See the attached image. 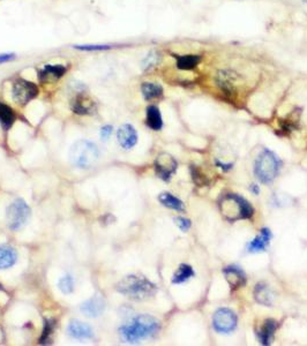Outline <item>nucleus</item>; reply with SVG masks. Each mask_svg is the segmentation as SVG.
<instances>
[{"label":"nucleus","instance_id":"1","mask_svg":"<svg viewBox=\"0 0 307 346\" xmlns=\"http://www.w3.org/2000/svg\"><path fill=\"white\" fill-rule=\"evenodd\" d=\"M160 321L148 314H140L133 317L131 322L119 328V335L126 343L135 344L138 341L151 338L160 331Z\"/></svg>","mask_w":307,"mask_h":346},{"label":"nucleus","instance_id":"2","mask_svg":"<svg viewBox=\"0 0 307 346\" xmlns=\"http://www.w3.org/2000/svg\"><path fill=\"white\" fill-rule=\"evenodd\" d=\"M120 294L127 296L132 300H146L155 295L157 286L144 276L128 275L116 285Z\"/></svg>","mask_w":307,"mask_h":346},{"label":"nucleus","instance_id":"3","mask_svg":"<svg viewBox=\"0 0 307 346\" xmlns=\"http://www.w3.org/2000/svg\"><path fill=\"white\" fill-rule=\"evenodd\" d=\"M68 158L73 166L82 168V170H88L96 164L99 158L98 147L89 140H78L70 147Z\"/></svg>","mask_w":307,"mask_h":346},{"label":"nucleus","instance_id":"4","mask_svg":"<svg viewBox=\"0 0 307 346\" xmlns=\"http://www.w3.org/2000/svg\"><path fill=\"white\" fill-rule=\"evenodd\" d=\"M281 162L273 151L264 149L260 152L255 160L254 173L261 183L269 184L276 178L280 172Z\"/></svg>","mask_w":307,"mask_h":346},{"label":"nucleus","instance_id":"5","mask_svg":"<svg viewBox=\"0 0 307 346\" xmlns=\"http://www.w3.org/2000/svg\"><path fill=\"white\" fill-rule=\"evenodd\" d=\"M221 207L223 215L225 216V218L229 213L232 215L229 221L248 220V218L253 216V212H254V209L248 203V201L237 194H227L223 199Z\"/></svg>","mask_w":307,"mask_h":346},{"label":"nucleus","instance_id":"6","mask_svg":"<svg viewBox=\"0 0 307 346\" xmlns=\"http://www.w3.org/2000/svg\"><path fill=\"white\" fill-rule=\"evenodd\" d=\"M31 216V209L22 199H16L6 209L8 229L16 231L23 228Z\"/></svg>","mask_w":307,"mask_h":346},{"label":"nucleus","instance_id":"7","mask_svg":"<svg viewBox=\"0 0 307 346\" xmlns=\"http://www.w3.org/2000/svg\"><path fill=\"white\" fill-rule=\"evenodd\" d=\"M39 87L26 79H16L12 85V97L16 104L24 106L39 96Z\"/></svg>","mask_w":307,"mask_h":346},{"label":"nucleus","instance_id":"8","mask_svg":"<svg viewBox=\"0 0 307 346\" xmlns=\"http://www.w3.org/2000/svg\"><path fill=\"white\" fill-rule=\"evenodd\" d=\"M213 325L219 333H230L237 327V315L229 308H219L213 316Z\"/></svg>","mask_w":307,"mask_h":346},{"label":"nucleus","instance_id":"9","mask_svg":"<svg viewBox=\"0 0 307 346\" xmlns=\"http://www.w3.org/2000/svg\"><path fill=\"white\" fill-rule=\"evenodd\" d=\"M154 167H155V172L159 178L164 181H169L176 173L178 163L175 157H172L170 154L162 152V154L156 157L155 163H154Z\"/></svg>","mask_w":307,"mask_h":346},{"label":"nucleus","instance_id":"10","mask_svg":"<svg viewBox=\"0 0 307 346\" xmlns=\"http://www.w3.org/2000/svg\"><path fill=\"white\" fill-rule=\"evenodd\" d=\"M97 105L91 98L84 93L78 94L75 97L73 98L72 104H70V110L74 113L79 115H90L96 112Z\"/></svg>","mask_w":307,"mask_h":346},{"label":"nucleus","instance_id":"11","mask_svg":"<svg viewBox=\"0 0 307 346\" xmlns=\"http://www.w3.org/2000/svg\"><path fill=\"white\" fill-rule=\"evenodd\" d=\"M105 300L102 295H94L93 298L86 300L81 304L80 311L85 316L89 319H96L101 316L105 311Z\"/></svg>","mask_w":307,"mask_h":346},{"label":"nucleus","instance_id":"12","mask_svg":"<svg viewBox=\"0 0 307 346\" xmlns=\"http://www.w3.org/2000/svg\"><path fill=\"white\" fill-rule=\"evenodd\" d=\"M117 139L124 149L130 150L138 143V132L131 123H124L117 131Z\"/></svg>","mask_w":307,"mask_h":346},{"label":"nucleus","instance_id":"13","mask_svg":"<svg viewBox=\"0 0 307 346\" xmlns=\"http://www.w3.org/2000/svg\"><path fill=\"white\" fill-rule=\"evenodd\" d=\"M67 335L74 339H91L94 338V329L89 324L79 320H72L67 325Z\"/></svg>","mask_w":307,"mask_h":346},{"label":"nucleus","instance_id":"14","mask_svg":"<svg viewBox=\"0 0 307 346\" xmlns=\"http://www.w3.org/2000/svg\"><path fill=\"white\" fill-rule=\"evenodd\" d=\"M223 274L225 276V279L229 283L231 288H239L246 283V275L244 271L237 266H230L223 269Z\"/></svg>","mask_w":307,"mask_h":346},{"label":"nucleus","instance_id":"15","mask_svg":"<svg viewBox=\"0 0 307 346\" xmlns=\"http://www.w3.org/2000/svg\"><path fill=\"white\" fill-rule=\"evenodd\" d=\"M217 84L225 94H234L238 82V75L232 71H221L217 74Z\"/></svg>","mask_w":307,"mask_h":346},{"label":"nucleus","instance_id":"16","mask_svg":"<svg viewBox=\"0 0 307 346\" xmlns=\"http://www.w3.org/2000/svg\"><path fill=\"white\" fill-rule=\"evenodd\" d=\"M66 72H67V67L64 65H45L42 71H40L39 77L41 81H57L60 77H63Z\"/></svg>","mask_w":307,"mask_h":346},{"label":"nucleus","instance_id":"17","mask_svg":"<svg viewBox=\"0 0 307 346\" xmlns=\"http://www.w3.org/2000/svg\"><path fill=\"white\" fill-rule=\"evenodd\" d=\"M271 239H272V232L271 230L264 228L260 231L259 236H256L253 240L248 244V252L251 253H258V252H262L265 248H267L269 242H271Z\"/></svg>","mask_w":307,"mask_h":346},{"label":"nucleus","instance_id":"18","mask_svg":"<svg viewBox=\"0 0 307 346\" xmlns=\"http://www.w3.org/2000/svg\"><path fill=\"white\" fill-rule=\"evenodd\" d=\"M18 261V253L12 246L0 245V270L13 267Z\"/></svg>","mask_w":307,"mask_h":346},{"label":"nucleus","instance_id":"19","mask_svg":"<svg viewBox=\"0 0 307 346\" xmlns=\"http://www.w3.org/2000/svg\"><path fill=\"white\" fill-rule=\"evenodd\" d=\"M146 123L152 131H161L163 127V119L160 109L156 105H149L146 111Z\"/></svg>","mask_w":307,"mask_h":346},{"label":"nucleus","instance_id":"20","mask_svg":"<svg viewBox=\"0 0 307 346\" xmlns=\"http://www.w3.org/2000/svg\"><path fill=\"white\" fill-rule=\"evenodd\" d=\"M141 93L146 101L159 100L163 96V88L155 82H143L141 85Z\"/></svg>","mask_w":307,"mask_h":346},{"label":"nucleus","instance_id":"21","mask_svg":"<svg viewBox=\"0 0 307 346\" xmlns=\"http://www.w3.org/2000/svg\"><path fill=\"white\" fill-rule=\"evenodd\" d=\"M16 119L15 112L10 105L0 102V126L5 131H8L13 126Z\"/></svg>","mask_w":307,"mask_h":346},{"label":"nucleus","instance_id":"22","mask_svg":"<svg viewBox=\"0 0 307 346\" xmlns=\"http://www.w3.org/2000/svg\"><path fill=\"white\" fill-rule=\"evenodd\" d=\"M159 201L162 205H164V207L169 209L176 210V211H184L185 210V205L182 203V201L178 199V197L173 196L171 193H161L159 195Z\"/></svg>","mask_w":307,"mask_h":346},{"label":"nucleus","instance_id":"23","mask_svg":"<svg viewBox=\"0 0 307 346\" xmlns=\"http://www.w3.org/2000/svg\"><path fill=\"white\" fill-rule=\"evenodd\" d=\"M277 329V323L274 320H267L261 328L259 332V339L260 343L263 345H269L272 343L274 333H275Z\"/></svg>","mask_w":307,"mask_h":346},{"label":"nucleus","instance_id":"24","mask_svg":"<svg viewBox=\"0 0 307 346\" xmlns=\"http://www.w3.org/2000/svg\"><path fill=\"white\" fill-rule=\"evenodd\" d=\"M254 296L256 301L261 305H264V306H271L274 300L273 292L269 290L265 284H258V285H256Z\"/></svg>","mask_w":307,"mask_h":346},{"label":"nucleus","instance_id":"25","mask_svg":"<svg viewBox=\"0 0 307 346\" xmlns=\"http://www.w3.org/2000/svg\"><path fill=\"white\" fill-rule=\"evenodd\" d=\"M201 61V57L197 55H184L177 58V67L182 71H189L197 67Z\"/></svg>","mask_w":307,"mask_h":346},{"label":"nucleus","instance_id":"26","mask_svg":"<svg viewBox=\"0 0 307 346\" xmlns=\"http://www.w3.org/2000/svg\"><path fill=\"white\" fill-rule=\"evenodd\" d=\"M194 276L193 268L189 265H180L172 277V284H181L187 282Z\"/></svg>","mask_w":307,"mask_h":346},{"label":"nucleus","instance_id":"27","mask_svg":"<svg viewBox=\"0 0 307 346\" xmlns=\"http://www.w3.org/2000/svg\"><path fill=\"white\" fill-rule=\"evenodd\" d=\"M161 60V55L157 51H150L148 55L143 58L142 63H141V67L144 72L150 71L151 68L157 66Z\"/></svg>","mask_w":307,"mask_h":346},{"label":"nucleus","instance_id":"28","mask_svg":"<svg viewBox=\"0 0 307 346\" xmlns=\"http://www.w3.org/2000/svg\"><path fill=\"white\" fill-rule=\"evenodd\" d=\"M56 327V320L53 319H44V324H43V331H42V336H41L40 338V344H47L49 339H50V336H51V333L53 332V329Z\"/></svg>","mask_w":307,"mask_h":346},{"label":"nucleus","instance_id":"29","mask_svg":"<svg viewBox=\"0 0 307 346\" xmlns=\"http://www.w3.org/2000/svg\"><path fill=\"white\" fill-rule=\"evenodd\" d=\"M58 288H59L60 292L63 294L69 295L73 293L74 291V281L73 277L69 275H66L64 277H61L58 282Z\"/></svg>","mask_w":307,"mask_h":346},{"label":"nucleus","instance_id":"30","mask_svg":"<svg viewBox=\"0 0 307 346\" xmlns=\"http://www.w3.org/2000/svg\"><path fill=\"white\" fill-rule=\"evenodd\" d=\"M75 50L80 51H104L112 49V45H101V44H93V45H74Z\"/></svg>","mask_w":307,"mask_h":346},{"label":"nucleus","instance_id":"31","mask_svg":"<svg viewBox=\"0 0 307 346\" xmlns=\"http://www.w3.org/2000/svg\"><path fill=\"white\" fill-rule=\"evenodd\" d=\"M190 170H192V177H193V179H194V183H196L197 185H199V186H203V185L207 184L206 177L202 175V173L200 172V170H199V168L192 166V167H190Z\"/></svg>","mask_w":307,"mask_h":346},{"label":"nucleus","instance_id":"32","mask_svg":"<svg viewBox=\"0 0 307 346\" xmlns=\"http://www.w3.org/2000/svg\"><path fill=\"white\" fill-rule=\"evenodd\" d=\"M173 221H175V223L177 224L178 228L182 231V232H187L190 228V221L187 220V218L176 217Z\"/></svg>","mask_w":307,"mask_h":346},{"label":"nucleus","instance_id":"33","mask_svg":"<svg viewBox=\"0 0 307 346\" xmlns=\"http://www.w3.org/2000/svg\"><path fill=\"white\" fill-rule=\"evenodd\" d=\"M112 132H113V127H112L111 125H105L102 127L101 132H99V137H101L103 142H106L107 140L111 138Z\"/></svg>","mask_w":307,"mask_h":346},{"label":"nucleus","instance_id":"34","mask_svg":"<svg viewBox=\"0 0 307 346\" xmlns=\"http://www.w3.org/2000/svg\"><path fill=\"white\" fill-rule=\"evenodd\" d=\"M16 58L15 53H0V65L10 63Z\"/></svg>","mask_w":307,"mask_h":346},{"label":"nucleus","instance_id":"35","mask_svg":"<svg viewBox=\"0 0 307 346\" xmlns=\"http://www.w3.org/2000/svg\"><path fill=\"white\" fill-rule=\"evenodd\" d=\"M251 191H253V192H254V193H255V194H258V193H259V188H258V186H256V185H252V187H251Z\"/></svg>","mask_w":307,"mask_h":346},{"label":"nucleus","instance_id":"36","mask_svg":"<svg viewBox=\"0 0 307 346\" xmlns=\"http://www.w3.org/2000/svg\"><path fill=\"white\" fill-rule=\"evenodd\" d=\"M3 290H4V287H3L2 284H0V291H3Z\"/></svg>","mask_w":307,"mask_h":346}]
</instances>
